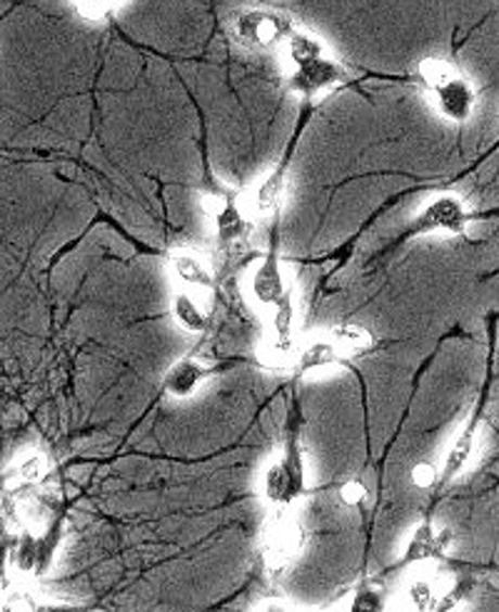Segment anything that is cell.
Segmentation results:
<instances>
[{
  "label": "cell",
  "instance_id": "1",
  "mask_svg": "<svg viewBox=\"0 0 499 612\" xmlns=\"http://www.w3.org/2000/svg\"><path fill=\"white\" fill-rule=\"evenodd\" d=\"M287 82L295 93L315 98L345 78V68L332 58L315 36L293 30L285 40Z\"/></svg>",
  "mask_w": 499,
  "mask_h": 612
},
{
  "label": "cell",
  "instance_id": "2",
  "mask_svg": "<svg viewBox=\"0 0 499 612\" xmlns=\"http://www.w3.org/2000/svg\"><path fill=\"white\" fill-rule=\"evenodd\" d=\"M420 78L439 115L455 123L472 118L474 107H477V90L455 65L439 61V58H430L420 65Z\"/></svg>",
  "mask_w": 499,
  "mask_h": 612
},
{
  "label": "cell",
  "instance_id": "3",
  "mask_svg": "<svg viewBox=\"0 0 499 612\" xmlns=\"http://www.w3.org/2000/svg\"><path fill=\"white\" fill-rule=\"evenodd\" d=\"M230 36L250 51H270L293 36V21L268 8H243L230 15Z\"/></svg>",
  "mask_w": 499,
  "mask_h": 612
},
{
  "label": "cell",
  "instance_id": "4",
  "mask_svg": "<svg viewBox=\"0 0 499 612\" xmlns=\"http://www.w3.org/2000/svg\"><path fill=\"white\" fill-rule=\"evenodd\" d=\"M305 545L303 523L293 515L290 506L278 508V512L263 527V556L272 573H280L293 562Z\"/></svg>",
  "mask_w": 499,
  "mask_h": 612
},
{
  "label": "cell",
  "instance_id": "5",
  "mask_svg": "<svg viewBox=\"0 0 499 612\" xmlns=\"http://www.w3.org/2000/svg\"><path fill=\"white\" fill-rule=\"evenodd\" d=\"M305 493V468H303V452H299L297 437L293 435L287 443V450L282 460L272 462L265 473V498L272 506L285 508L293 506L295 498Z\"/></svg>",
  "mask_w": 499,
  "mask_h": 612
},
{
  "label": "cell",
  "instance_id": "6",
  "mask_svg": "<svg viewBox=\"0 0 499 612\" xmlns=\"http://www.w3.org/2000/svg\"><path fill=\"white\" fill-rule=\"evenodd\" d=\"M470 213L457 195H437L424 205L412 222L410 233H430V230H443V233L462 235L468 230Z\"/></svg>",
  "mask_w": 499,
  "mask_h": 612
},
{
  "label": "cell",
  "instance_id": "7",
  "mask_svg": "<svg viewBox=\"0 0 499 612\" xmlns=\"http://www.w3.org/2000/svg\"><path fill=\"white\" fill-rule=\"evenodd\" d=\"M250 297L260 305V308H274V305L285 301V297L293 295V288L287 283L285 270H282V263L278 258V253H268L265 260L253 270L250 276Z\"/></svg>",
  "mask_w": 499,
  "mask_h": 612
},
{
  "label": "cell",
  "instance_id": "8",
  "mask_svg": "<svg viewBox=\"0 0 499 612\" xmlns=\"http://www.w3.org/2000/svg\"><path fill=\"white\" fill-rule=\"evenodd\" d=\"M293 295L270 308V328L268 335H265V345L260 353L268 366H285L290 355H293Z\"/></svg>",
  "mask_w": 499,
  "mask_h": 612
},
{
  "label": "cell",
  "instance_id": "9",
  "mask_svg": "<svg viewBox=\"0 0 499 612\" xmlns=\"http://www.w3.org/2000/svg\"><path fill=\"white\" fill-rule=\"evenodd\" d=\"M285 186H287V168L285 165H278V168L270 170L260 183L250 190L243 201L250 218H270V215L278 213L282 195H285Z\"/></svg>",
  "mask_w": 499,
  "mask_h": 612
},
{
  "label": "cell",
  "instance_id": "10",
  "mask_svg": "<svg viewBox=\"0 0 499 612\" xmlns=\"http://www.w3.org/2000/svg\"><path fill=\"white\" fill-rule=\"evenodd\" d=\"M210 215L215 222V233L222 245L240 243L247 235L250 228V215L245 205H238L235 197L222 195V197H210Z\"/></svg>",
  "mask_w": 499,
  "mask_h": 612
},
{
  "label": "cell",
  "instance_id": "11",
  "mask_svg": "<svg viewBox=\"0 0 499 612\" xmlns=\"http://www.w3.org/2000/svg\"><path fill=\"white\" fill-rule=\"evenodd\" d=\"M449 545H452V533L447 531H435L432 523H422L418 531H414L410 545L405 550V565L410 562H420V560H439L445 558V552Z\"/></svg>",
  "mask_w": 499,
  "mask_h": 612
},
{
  "label": "cell",
  "instance_id": "12",
  "mask_svg": "<svg viewBox=\"0 0 499 612\" xmlns=\"http://www.w3.org/2000/svg\"><path fill=\"white\" fill-rule=\"evenodd\" d=\"M477 423H479V410L474 412L468 428H464L462 433L455 437L452 448H449L447 458H445V468L439 470V485L452 483V480L462 473L464 466H468L472 448H474V430H477Z\"/></svg>",
  "mask_w": 499,
  "mask_h": 612
},
{
  "label": "cell",
  "instance_id": "13",
  "mask_svg": "<svg viewBox=\"0 0 499 612\" xmlns=\"http://www.w3.org/2000/svg\"><path fill=\"white\" fill-rule=\"evenodd\" d=\"M170 268L175 278L182 280L190 291H207L213 288V272L205 260H200L195 253H175L170 258Z\"/></svg>",
  "mask_w": 499,
  "mask_h": 612
},
{
  "label": "cell",
  "instance_id": "14",
  "mask_svg": "<svg viewBox=\"0 0 499 612\" xmlns=\"http://www.w3.org/2000/svg\"><path fill=\"white\" fill-rule=\"evenodd\" d=\"M210 373L213 370H207L195 360H180L178 366L170 370L168 378H165V387H168V393L175 395V398H188Z\"/></svg>",
  "mask_w": 499,
  "mask_h": 612
},
{
  "label": "cell",
  "instance_id": "15",
  "mask_svg": "<svg viewBox=\"0 0 499 612\" xmlns=\"http://www.w3.org/2000/svg\"><path fill=\"white\" fill-rule=\"evenodd\" d=\"M335 362H347V355L332 337H324V341H315L310 347H305V353L299 355L297 373L305 375L310 373V370L335 366Z\"/></svg>",
  "mask_w": 499,
  "mask_h": 612
},
{
  "label": "cell",
  "instance_id": "16",
  "mask_svg": "<svg viewBox=\"0 0 499 612\" xmlns=\"http://www.w3.org/2000/svg\"><path fill=\"white\" fill-rule=\"evenodd\" d=\"M172 313L175 320L180 322V328L188 330V333H205L207 326H210V316H207V310L190 291L175 295Z\"/></svg>",
  "mask_w": 499,
  "mask_h": 612
},
{
  "label": "cell",
  "instance_id": "17",
  "mask_svg": "<svg viewBox=\"0 0 499 612\" xmlns=\"http://www.w3.org/2000/svg\"><path fill=\"white\" fill-rule=\"evenodd\" d=\"M332 341H335L340 347H343V353L347 355V360L357 358V355L368 353L370 347L374 345V337L368 333V330L360 328V326H340V328H332L330 333Z\"/></svg>",
  "mask_w": 499,
  "mask_h": 612
},
{
  "label": "cell",
  "instance_id": "18",
  "mask_svg": "<svg viewBox=\"0 0 499 612\" xmlns=\"http://www.w3.org/2000/svg\"><path fill=\"white\" fill-rule=\"evenodd\" d=\"M439 598H443V590H439V587L432 581H427V577H420V581H414L410 585V600L414 608L430 610L437 605Z\"/></svg>",
  "mask_w": 499,
  "mask_h": 612
},
{
  "label": "cell",
  "instance_id": "19",
  "mask_svg": "<svg viewBox=\"0 0 499 612\" xmlns=\"http://www.w3.org/2000/svg\"><path fill=\"white\" fill-rule=\"evenodd\" d=\"M15 473H18L21 480L25 483H38V480H43L48 473V460L43 455H30V458H25L18 462V468H15Z\"/></svg>",
  "mask_w": 499,
  "mask_h": 612
},
{
  "label": "cell",
  "instance_id": "20",
  "mask_svg": "<svg viewBox=\"0 0 499 612\" xmlns=\"http://www.w3.org/2000/svg\"><path fill=\"white\" fill-rule=\"evenodd\" d=\"M412 483L418 487L439 485V470H437L435 462H430V460L418 462V466L412 468Z\"/></svg>",
  "mask_w": 499,
  "mask_h": 612
},
{
  "label": "cell",
  "instance_id": "21",
  "mask_svg": "<svg viewBox=\"0 0 499 612\" xmlns=\"http://www.w3.org/2000/svg\"><path fill=\"white\" fill-rule=\"evenodd\" d=\"M340 500L345 506H360V502L368 500V487H364L362 480H347V483L340 487Z\"/></svg>",
  "mask_w": 499,
  "mask_h": 612
},
{
  "label": "cell",
  "instance_id": "22",
  "mask_svg": "<svg viewBox=\"0 0 499 612\" xmlns=\"http://www.w3.org/2000/svg\"><path fill=\"white\" fill-rule=\"evenodd\" d=\"M355 610H380L382 608V595L380 590H370V587H362L360 592H357V600H355Z\"/></svg>",
  "mask_w": 499,
  "mask_h": 612
}]
</instances>
